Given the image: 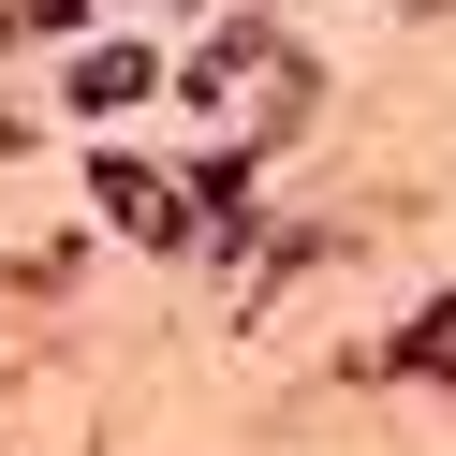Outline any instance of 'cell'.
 <instances>
[{"label": "cell", "instance_id": "obj_2", "mask_svg": "<svg viewBox=\"0 0 456 456\" xmlns=\"http://www.w3.org/2000/svg\"><path fill=\"white\" fill-rule=\"evenodd\" d=\"M133 89H148V60H133V45H103V60L74 74V103H133Z\"/></svg>", "mask_w": 456, "mask_h": 456}, {"label": "cell", "instance_id": "obj_1", "mask_svg": "<svg viewBox=\"0 0 456 456\" xmlns=\"http://www.w3.org/2000/svg\"><path fill=\"white\" fill-rule=\"evenodd\" d=\"M103 207H118L133 236H191V221H177V191H162L148 162H103Z\"/></svg>", "mask_w": 456, "mask_h": 456}]
</instances>
